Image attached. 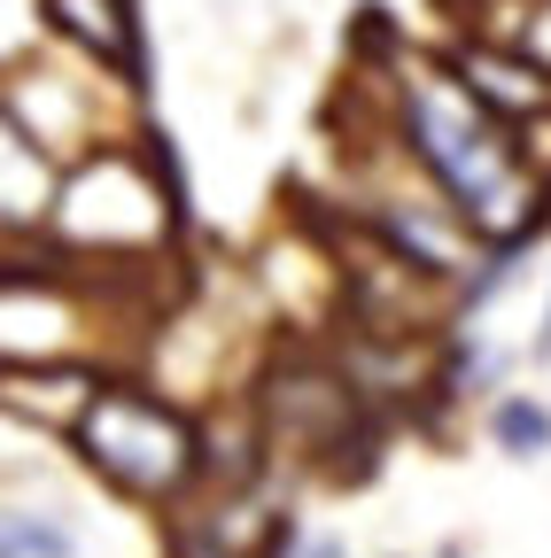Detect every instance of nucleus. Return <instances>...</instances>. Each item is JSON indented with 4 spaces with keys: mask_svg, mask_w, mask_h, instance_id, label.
<instances>
[{
    "mask_svg": "<svg viewBox=\"0 0 551 558\" xmlns=\"http://www.w3.org/2000/svg\"><path fill=\"white\" fill-rule=\"evenodd\" d=\"M396 132L420 156V171L435 179V194L458 202V218L490 248L536 233L551 179L513 140V117H498L451 62L443 70L435 62H396Z\"/></svg>",
    "mask_w": 551,
    "mask_h": 558,
    "instance_id": "1",
    "label": "nucleus"
},
{
    "mask_svg": "<svg viewBox=\"0 0 551 558\" xmlns=\"http://www.w3.org/2000/svg\"><path fill=\"white\" fill-rule=\"evenodd\" d=\"M280 558H288V550H280ZM296 558H350V550H342V543H303Z\"/></svg>",
    "mask_w": 551,
    "mask_h": 558,
    "instance_id": "10",
    "label": "nucleus"
},
{
    "mask_svg": "<svg viewBox=\"0 0 551 558\" xmlns=\"http://www.w3.org/2000/svg\"><path fill=\"white\" fill-rule=\"evenodd\" d=\"M264 411H272V442H288V450H303V458L342 450V435L358 427L350 380L326 373V365H280V373H272V388H264Z\"/></svg>",
    "mask_w": 551,
    "mask_h": 558,
    "instance_id": "4",
    "label": "nucleus"
},
{
    "mask_svg": "<svg viewBox=\"0 0 551 558\" xmlns=\"http://www.w3.org/2000/svg\"><path fill=\"white\" fill-rule=\"evenodd\" d=\"M490 442H498L505 458H543V450H551V403L505 396V403L490 411Z\"/></svg>",
    "mask_w": 551,
    "mask_h": 558,
    "instance_id": "7",
    "label": "nucleus"
},
{
    "mask_svg": "<svg viewBox=\"0 0 551 558\" xmlns=\"http://www.w3.org/2000/svg\"><path fill=\"white\" fill-rule=\"evenodd\" d=\"M55 233L71 248H86V256H148L171 233V202L124 148H101L79 179H62Z\"/></svg>",
    "mask_w": 551,
    "mask_h": 558,
    "instance_id": "3",
    "label": "nucleus"
},
{
    "mask_svg": "<svg viewBox=\"0 0 551 558\" xmlns=\"http://www.w3.org/2000/svg\"><path fill=\"white\" fill-rule=\"evenodd\" d=\"M451 70H458V78L481 94V101H490L498 117H513V124H528V117H543L551 109V70L543 62H528L520 47H505V39H458L451 47Z\"/></svg>",
    "mask_w": 551,
    "mask_h": 558,
    "instance_id": "5",
    "label": "nucleus"
},
{
    "mask_svg": "<svg viewBox=\"0 0 551 558\" xmlns=\"http://www.w3.org/2000/svg\"><path fill=\"white\" fill-rule=\"evenodd\" d=\"M481 39H505V47H520L528 62L551 70V0H520L513 16H490V24H481Z\"/></svg>",
    "mask_w": 551,
    "mask_h": 558,
    "instance_id": "8",
    "label": "nucleus"
},
{
    "mask_svg": "<svg viewBox=\"0 0 551 558\" xmlns=\"http://www.w3.org/2000/svg\"><path fill=\"white\" fill-rule=\"evenodd\" d=\"M443 558H458V550H443Z\"/></svg>",
    "mask_w": 551,
    "mask_h": 558,
    "instance_id": "12",
    "label": "nucleus"
},
{
    "mask_svg": "<svg viewBox=\"0 0 551 558\" xmlns=\"http://www.w3.org/2000/svg\"><path fill=\"white\" fill-rule=\"evenodd\" d=\"M71 442H79V458H86L101 481L132 488V497H171V488L194 473V427H187L164 396L124 388V380L86 388Z\"/></svg>",
    "mask_w": 551,
    "mask_h": 558,
    "instance_id": "2",
    "label": "nucleus"
},
{
    "mask_svg": "<svg viewBox=\"0 0 551 558\" xmlns=\"http://www.w3.org/2000/svg\"><path fill=\"white\" fill-rule=\"evenodd\" d=\"M47 24L71 39L79 54H94L109 78L141 70V32H132V0H47Z\"/></svg>",
    "mask_w": 551,
    "mask_h": 558,
    "instance_id": "6",
    "label": "nucleus"
},
{
    "mask_svg": "<svg viewBox=\"0 0 551 558\" xmlns=\"http://www.w3.org/2000/svg\"><path fill=\"white\" fill-rule=\"evenodd\" d=\"M536 349H551V311H543V341H536Z\"/></svg>",
    "mask_w": 551,
    "mask_h": 558,
    "instance_id": "11",
    "label": "nucleus"
},
{
    "mask_svg": "<svg viewBox=\"0 0 551 558\" xmlns=\"http://www.w3.org/2000/svg\"><path fill=\"white\" fill-rule=\"evenodd\" d=\"M0 543H9V558H79V535L55 527L47 512H9Z\"/></svg>",
    "mask_w": 551,
    "mask_h": 558,
    "instance_id": "9",
    "label": "nucleus"
}]
</instances>
